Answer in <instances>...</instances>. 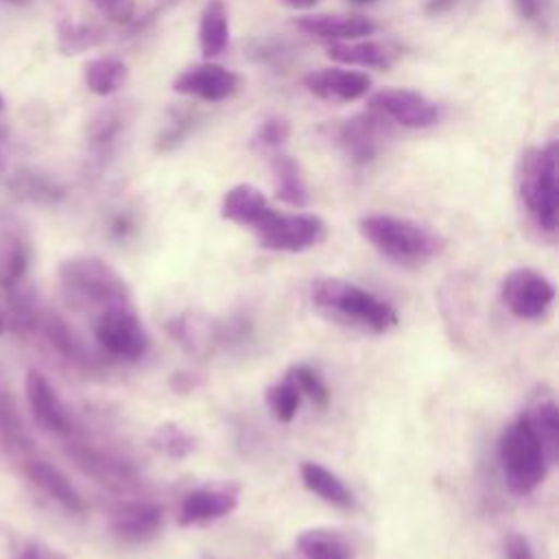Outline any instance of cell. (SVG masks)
Here are the masks:
<instances>
[{
  "mask_svg": "<svg viewBox=\"0 0 559 559\" xmlns=\"http://www.w3.org/2000/svg\"><path fill=\"white\" fill-rule=\"evenodd\" d=\"M310 301L330 321L367 334H386L400 323L389 301L343 277H314L310 282Z\"/></svg>",
  "mask_w": 559,
  "mask_h": 559,
  "instance_id": "obj_1",
  "label": "cell"
},
{
  "mask_svg": "<svg viewBox=\"0 0 559 559\" xmlns=\"http://www.w3.org/2000/svg\"><path fill=\"white\" fill-rule=\"evenodd\" d=\"M360 236L389 262L406 269H417L441 255L445 240L428 225L389 214L369 212L358 221Z\"/></svg>",
  "mask_w": 559,
  "mask_h": 559,
  "instance_id": "obj_2",
  "label": "cell"
},
{
  "mask_svg": "<svg viewBox=\"0 0 559 559\" xmlns=\"http://www.w3.org/2000/svg\"><path fill=\"white\" fill-rule=\"evenodd\" d=\"M59 284L68 304L92 317L133 306L127 280L98 255H72L63 260L59 266Z\"/></svg>",
  "mask_w": 559,
  "mask_h": 559,
  "instance_id": "obj_3",
  "label": "cell"
},
{
  "mask_svg": "<svg viewBox=\"0 0 559 559\" xmlns=\"http://www.w3.org/2000/svg\"><path fill=\"white\" fill-rule=\"evenodd\" d=\"M557 142L528 146L518 164V199L539 234L555 240L559 227Z\"/></svg>",
  "mask_w": 559,
  "mask_h": 559,
  "instance_id": "obj_4",
  "label": "cell"
},
{
  "mask_svg": "<svg viewBox=\"0 0 559 559\" xmlns=\"http://www.w3.org/2000/svg\"><path fill=\"white\" fill-rule=\"evenodd\" d=\"M498 463L504 485L515 496H526L535 491L552 465L539 437L520 415L504 426L498 439Z\"/></svg>",
  "mask_w": 559,
  "mask_h": 559,
  "instance_id": "obj_5",
  "label": "cell"
},
{
  "mask_svg": "<svg viewBox=\"0 0 559 559\" xmlns=\"http://www.w3.org/2000/svg\"><path fill=\"white\" fill-rule=\"evenodd\" d=\"M251 231L258 247L266 251L301 253L325 240L328 225L319 214L280 212L271 207Z\"/></svg>",
  "mask_w": 559,
  "mask_h": 559,
  "instance_id": "obj_6",
  "label": "cell"
},
{
  "mask_svg": "<svg viewBox=\"0 0 559 559\" xmlns=\"http://www.w3.org/2000/svg\"><path fill=\"white\" fill-rule=\"evenodd\" d=\"M94 341L116 360L135 362L151 349V336L133 306L114 308L94 317Z\"/></svg>",
  "mask_w": 559,
  "mask_h": 559,
  "instance_id": "obj_7",
  "label": "cell"
},
{
  "mask_svg": "<svg viewBox=\"0 0 559 559\" xmlns=\"http://www.w3.org/2000/svg\"><path fill=\"white\" fill-rule=\"evenodd\" d=\"M393 135V124L378 111H358L330 127V138L356 166L371 164Z\"/></svg>",
  "mask_w": 559,
  "mask_h": 559,
  "instance_id": "obj_8",
  "label": "cell"
},
{
  "mask_svg": "<svg viewBox=\"0 0 559 559\" xmlns=\"http://www.w3.org/2000/svg\"><path fill=\"white\" fill-rule=\"evenodd\" d=\"M500 299L513 317L537 321L555 301V284L533 266H518L502 277Z\"/></svg>",
  "mask_w": 559,
  "mask_h": 559,
  "instance_id": "obj_9",
  "label": "cell"
},
{
  "mask_svg": "<svg viewBox=\"0 0 559 559\" xmlns=\"http://www.w3.org/2000/svg\"><path fill=\"white\" fill-rule=\"evenodd\" d=\"M369 109L382 114L391 124L404 129L435 127L443 109L437 100L411 87H382L369 96Z\"/></svg>",
  "mask_w": 559,
  "mask_h": 559,
  "instance_id": "obj_10",
  "label": "cell"
},
{
  "mask_svg": "<svg viewBox=\"0 0 559 559\" xmlns=\"http://www.w3.org/2000/svg\"><path fill=\"white\" fill-rule=\"evenodd\" d=\"M240 500V485L231 480H214L203 483L194 489H190L179 504L177 522L179 526H207L223 518H227L231 511H236Z\"/></svg>",
  "mask_w": 559,
  "mask_h": 559,
  "instance_id": "obj_11",
  "label": "cell"
},
{
  "mask_svg": "<svg viewBox=\"0 0 559 559\" xmlns=\"http://www.w3.org/2000/svg\"><path fill=\"white\" fill-rule=\"evenodd\" d=\"M240 87V76L225 66L203 61L181 70L175 81L173 90L183 96H194L205 103H221L231 98Z\"/></svg>",
  "mask_w": 559,
  "mask_h": 559,
  "instance_id": "obj_12",
  "label": "cell"
},
{
  "mask_svg": "<svg viewBox=\"0 0 559 559\" xmlns=\"http://www.w3.org/2000/svg\"><path fill=\"white\" fill-rule=\"evenodd\" d=\"M304 87L314 98L328 103H352L365 98L371 92V76L347 66L319 68L304 76Z\"/></svg>",
  "mask_w": 559,
  "mask_h": 559,
  "instance_id": "obj_13",
  "label": "cell"
},
{
  "mask_svg": "<svg viewBox=\"0 0 559 559\" xmlns=\"http://www.w3.org/2000/svg\"><path fill=\"white\" fill-rule=\"evenodd\" d=\"M164 507L151 500H122L109 513L111 533L127 544H144L164 526Z\"/></svg>",
  "mask_w": 559,
  "mask_h": 559,
  "instance_id": "obj_14",
  "label": "cell"
},
{
  "mask_svg": "<svg viewBox=\"0 0 559 559\" xmlns=\"http://www.w3.org/2000/svg\"><path fill=\"white\" fill-rule=\"evenodd\" d=\"M26 402L33 413V419L48 432L55 435H70L72 432V417L63 400L59 397L57 389L50 384V380L39 373L37 369H31L26 373Z\"/></svg>",
  "mask_w": 559,
  "mask_h": 559,
  "instance_id": "obj_15",
  "label": "cell"
},
{
  "mask_svg": "<svg viewBox=\"0 0 559 559\" xmlns=\"http://www.w3.org/2000/svg\"><path fill=\"white\" fill-rule=\"evenodd\" d=\"M301 33L330 41H347L371 37L378 31V24L371 17L356 13H306L293 22Z\"/></svg>",
  "mask_w": 559,
  "mask_h": 559,
  "instance_id": "obj_16",
  "label": "cell"
},
{
  "mask_svg": "<svg viewBox=\"0 0 559 559\" xmlns=\"http://www.w3.org/2000/svg\"><path fill=\"white\" fill-rule=\"evenodd\" d=\"M70 456L87 476L96 478L98 483H103L107 487L124 489L135 483L133 465L111 452L98 450L87 443H72Z\"/></svg>",
  "mask_w": 559,
  "mask_h": 559,
  "instance_id": "obj_17",
  "label": "cell"
},
{
  "mask_svg": "<svg viewBox=\"0 0 559 559\" xmlns=\"http://www.w3.org/2000/svg\"><path fill=\"white\" fill-rule=\"evenodd\" d=\"M24 469L28 474V478L33 480V485L44 491L52 502H57L61 509H66L68 513H83L85 502L83 496L79 493V489L72 485V480L52 463L37 459V456H28L24 461Z\"/></svg>",
  "mask_w": 559,
  "mask_h": 559,
  "instance_id": "obj_18",
  "label": "cell"
},
{
  "mask_svg": "<svg viewBox=\"0 0 559 559\" xmlns=\"http://www.w3.org/2000/svg\"><path fill=\"white\" fill-rule=\"evenodd\" d=\"M325 55L332 61L347 68H373V70H386L397 59V52L389 44L371 37L330 41L325 46Z\"/></svg>",
  "mask_w": 559,
  "mask_h": 559,
  "instance_id": "obj_19",
  "label": "cell"
},
{
  "mask_svg": "<svg viewBox=\"0 0 559 559\" xmlns=\"http://www.w3.org/2000/svg\"><path fill=\"white\" fill-rule=\"evenodd\" d=\"M522 417L535 430L550 463L555 465L559 459V404L555 393L548 386H539L531 395L526 408L522 411Z\"/></svg>",
  "mask_w": 559,
  "mask_h": 559,
  "instance_id": "obj_20",
  "label": "cell"
},
{
  "mask_svg": "<svg viewBox=\"0 0 559 559\" xmlns=\"http://www.w3.org/2000/svg\"><path fill=\"white\" fill-rule=\"evenodd\" d=\"M271 210L264 192L253 183H236L221 199V216L234 225L253 229Z\"/></svg>",
  "mask_w": 559,
  "mask_h": 559,
  "instance_id": "obj_21",
  "label": "cell"
},
{
  "mask_svg": "<svg viewBox=\"0 0 559 559\" xmlns=\"http://www.w3.org/2000/svg\"><path fill=\"white\" fill-rule=\"evenodd\" d=\"M301 485L321 498L325 504H332L336 509H352L356 504V496L352 487L332 469L317 461H304L299 465Z\"/></svg>",
  "mask_w": 559,
  "mask_h": 559,
  "instance_id": "obj_22",
  "label": "cell"
},
{
  "mask_svg": "<svg viewBox=\"0 0 559 559\" xmlns=\"http://www.w3.org/2000/svg\"><path fill=\"white\" fill-rule=\"evenodd\" d=\"M295 552L299 559H354L352 542L334 528L314 526L295 537Z\"/></svg>",
  "mask_w": 559,
  "mask_h": 559,
  "instance_id": "obj_23",
  "label": "cell"
},
{
  "mask_svg": "<svg viewBox=\"0 0 559 559\" xmlns=\"http://www.w3.org/2000/svg\"><path fill=\"white\" fill-rule=\"evenodd\" d=\"M271 179H273V190L275 199L295 205V207H306L310 201L308 183L304 177V170L299 162H295L290 155L275 151L271 155Z\"/></svg>",
  "mask_w": 559,
  "mask_h": 559,
  "instance_id": "obj_24",
  "label": "cell"
},
{
  "mask_svg": "<svg viewBox=\"0 0 559 559\" xmlns=\"http://www.w3.org/2000/svg\"><path fill=\"white\" fill-rule=\"evenodd\" d=\"M229 46V15L223 0H207L199 15V48L205 61L223 55Z\"/></svg>",
  "mask_w": 559,
  "mask_h": 559,
  "instance_id": "obj_25",
  "label": "cell"
},
{
  "mask_svg": "<svg viewBox=\"0 0 559 559\" xmlns=\"http://www.w3.org/2000/svg\"><path fill=\"white\" fill-rule=\"evenodd\" d=\"M83 81L92 94L111 96L127 85L129 68L118 57H94L83 66Z\"/></svg>",
  "mask_w": 559,
  "mask_h": 559,
  "instance_id": "obj_26",
  "label": "cell"
},
{
  "mask_svg": "<svg viewBox=\"0 0 559 559\" xmlns=\"http://www.w3.org/2000/svg\"><path fill=\"white\" fill-rule=\"evenodd\" d=\"M107 41V33L94 24L61 20L57 24V48L61 55H81L94 50Z\"/></svg>",
  "mask_w": 559,
  "mask_h": 559,
  "instance_id": "obj_27",
  "label": "cell"
},
{
  "mask_svg": "<svg viewBox=\"0 0 559 559\" xmlns=\"http://www.w3.org/2000/svg\"><path fill=\"white\" fill-rule=\"evenodd\" d=\"M197 443L199 439L190 430H186L181 424H175V421L159 424L151 435V445L159 450L164 456L177 459V461L188 459L197 450Z\"/></svg>",
  "mask_w": 559,
  "mask_h": 559,
  "instance_id": "obj_28",
  "label": "cell"
},
{
  "mask_svg": "<svg viewBox=\"0 0 559 559\" xmlns=\"http://www.w3.org/2000/svg\"><path fill=\"white\" fill-rule=\"evenodd\" d=\"M284 378H288L301 393V397H308L314 406L325 408L330 402V389L325 384V380L321 378V373L308 365V362H295L286 369Z\"/></svg>",
  "mask_w": 559,
  "mask_h": 559,
  "instance_id": "obj_29",
  "label": "cell"
},
{
  "mask_svg": "<svg viewBox=\"0 0 559 559\" xmlns=\"http://www.w3.org/2000/svg\"><path fill=\"white\" fill-rule=\"evenodd\" d=\"M11 188L15 190L17 197L28 199V201H37V203H52L59 201L63 197V190L57 181H52L46 175L39 173H17L11 179Z\"/></svg>",
  "mask_w": 559,
  "mask_h": 559,
  "instance_id": "obj_30",
  "label": "cell"
},
{
  "mask_svg": "<svg viewBox=\"0 0 559 559\" xmlns=\"http://www.w3.org/2000/svg\"><path fill=\"white\" fill-rule=\"evenodd\" d=\"M44 323H46V334H48L50 343L57 347L59 354H63L68 360H72L76 365H90L92 362L87 347L66 325V321H61L59 317H48Z\"/></svg>",
  "mask_w": 559,
  "mask_h": 559,
  "instance_id": "obj_31",
  "label": "cell"
},
{
  "mask_svg": "<svg viewBox=\"0 0 559 559\" xmlns=\"http://www.w3.org/2000/svg\"><path fill=\"white\" fill-rule=\"evenodd\" d=\"M301 393L299 389L288 380L282 378V382L271 384L266 389V406L271 411V415L280 421V424H288L293 421V417L297 415L299 406H301Z\"/></svg>",
  "mask_w": 559,
  "mask_h": 559,
  "instance_id": "obj_32",
  "label": "cell"
},
{
  "mask_svg": "<svg viewBox=\"0 0 559 559\" xmlns=\"http://www.w3.org/2000/svg\"><path fill=\"white\" fill-rule=\"evenodd\" d=\"M290 122L284 116H266L251 133V146L255 151H280L290 138Z\"/></svg>",
  "mask_w": 559,
  "mask_h": 559,
  "instance_id": "obj_33",
  "label": "cell"
},
{
  "mask_svg": "<svg viewBox=\"0 0 559 559\" xmlns=\"http://www.w3.org/2000/svg\"><path fill=\"white\" fill-rule=\"evenodd\" d=\"M197 127V118L190 111H177L166 124L164 129L157 133L155 138V151L157 153H168L173 148H177L181 142H186V138L194 131Z\"/></svg>",
  "mask_w": 559,
  "mask_h": 559,
  "instance_id": "obj_34",
  "label": "cell"
},
{
  "mask_svg": "<svg viewBox=\"0 0 559 559\" xmlns=\"http://www.w3.org/2000/svg\"><path fill=\"white\" fill-rule=\"evenodd\" d=\"M120 116L116 111H103L96 116V120L92 122V129H90V144L94 151L103 153V151H109L120 133Z\"/></svg>",
  "mask_w": 559,
  "mask_h": 559,
  "instance_id": "obj_35",
  "label": "cell"
},
{
  "mask_svg": "<svg viewBox=\"0 0 559 559\" xmlns=\"http://www.w3.org/2000/svg\"><path fill=\"white\" fill-rule=\"evenodd\" d=\"M518 17L539 31L552 22V0H511Z\"/></svg>",
  "mask_w": 559,
  "mask_h": 559,
  "instance_id": "obj_36",
  "label": "cell"
},
{
  "mask_svg": "<svg viewBox=\"0 0 559 559\" xmlns=\"http://www.w3.org/2000/svg\"><path fill=\"white\" fill-rule=\"evenodd\" d=\"M92 4L111 22L127 24L133 20L135 2L133 0H92Z\"/></svg>",
  "mask_w": 559,
  "mask_h": 559,
  "instance_id": "obj_37",
  "label": "cell"
},
{
  "mask_svg": "<svg viewBox=\"0 0 559 559\" xmlns=\"http://www.w3.org/2000/svg\"><path fill=\"white\" fill-rule=\"evenodd\" d=\"M13 559H68L66 552L59 548L41 542V539H26L22 548L13 555Z\"/></svg>",
  "mask_w": 559,
  "mask_h": 559,
  "instance_id": "obj_38",
  "label": "cell"
},
{
  "mask_svg": "<svg viewBox=\"0 0 559 559\" xmlns=\"http://www.w3.org/2000/svg\"><path fill=\"white\" fill-rule=\"evenodd\" d=\"M504 559H537L531 542L522 533H509L502 542Z\"/></svg>",
  "mask_w": 559,
  "mask_h": 559,
  "instance_id": "obj_39",
  "label": "cell"
},
{
  "mask_svg": "<svg viewBox=\"0 0 559 559\" xmlns=\"http://www.w3.org/2000/svg\"><path fill=\"white\" fill-rule=\"evenodd\" d=\"M456 2L459 0H426L424 11H426V15H441V13H448L450 9H454Z\"/></svg>",
  "mask_w": 559,
  "mask_h": 559,
  "instance_id": "obj_40",
  "label": "cell"
},
{
  "mask_svg": "<svg viewBox=\"0 0 559 559\" xmlns=\"http://www.w3.org/2000/svg\"><path fill=\"white\" fill-rule=\"evenodd\" d=\"M286 7L290 9H297V11H306V9H312L319 4V0H282Z\"/></svg>",
  "mask_w": 559,
  "mask_h": 559,
  "instance_id": "obj_41",
  "label": "cell"
},
{
  "mask_svg": "<svg viewBox=\"0 0 559 559\" xmlns=\"http://www.w3.org/2000/svg\"><path fill=\"white\" fill-rule=\"evenodd\" d=\"M4 334V319H2V314H0V336Z\"/></svg>",
  "mask_w": 559,
  "mask_h": 559,
  "instance_id": "obj_42",
  "label": "cell"
},
{
  "mask_svg": "<svg viewBox=\"0 0 559 559\" xmlns=\"http://www.w3.org/2000/svg\"><path fill=\"white\" fill-rule=\"evenodd\" d=\"M354 4H369V2H373V0H352Z\"/></svg>",
  "mask_w": 559,
  "mask_h": 559,
  "instance_id": "obj_43",
  "label": "cell"
},
{
  "mask_svg": "<svg viewBox=\"0 0 559 559\" xmlns=\"http://www.w3.org/2000/svg\"><path fill=\"white\" fill-rule=\"evenodd\" d=\"M0 109H2V96H0Z\"/></svg>",
  "mask_w": 559,
  "mask_h": 559,
  "instance_id": "obj_44",
  "label": "cell"
},
{
  "mask_svg": "<svg viewBox=\"0 0 559 559\" xmlns=\"http://www.w3.org/2000/svg\"><path fill=\"white\" fill-rule=\"evenodd\" d=\"M0 168H2V157H0Z\"/></svg>",
  "mask_w": 559,
  "mask_h": 559,
  "instance_id": "obj_45",
  "label": "cell"
}]
</instances>
